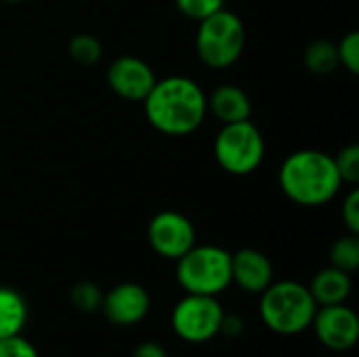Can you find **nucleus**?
<instances>
[{"instance_id":"obj_23","label":"nucleus","mask_w":359,"mask_h":357,"mask_svg":"<svg viewBox=\"0 0 359 357\" xmlns=\"http://www.w3.org/2000/svg\"><path fill=\"white\" fill-rule=\"evenodd\" d=\"M0 357H40V353L23 335H13L0 339Z\"/></svg>"},{"instance_id":"obj_12","label":"nucleus","mask_w":359,"mask_h":357,"mask_svg":"<svg viewBox=\"0 0 359 357\" xmlns=\"http://www.w3.org/2000/svg\"><path fill=\"white\" fill-rule=\"evenodd\" d=\"M273 282V265L269 257L257 248H240L231 252V284L250 295H261Z\"/></svg>"},{"instance_id":"obj_3","label":"nucleus","mask_w":359,"mask_h":357,"mask_svg":"<svg viewBox=\"0 0 359 357\" xmlns=\"http://www.w3.org/2000/svg\"><path fill=\"white\" fill-rule=\"evenodd\" d=\"M318 305L309 288L297 280H273L259 299L263 324L282 337H294L311 328Z\"/></svg>"},{"instance_id":"obj_2","label":"nucleus","mask_w":359,"mask_h":357,"mask_svg":"<svg viewBox=\"0 0 359 357\" xmlns=\"http://www.w3.org/2000/svg\"><path fill=\"white\" fill-rule=\"evenodd\" d=\"M278 183L282 194L303 208H320L332 202L343 187L334 158L320 149L288 154L280 164Z\"/></svg>"},{"instance_id":"obj_9","label":"nucleus","mask_w":359,"mask_h":357,"mask_svg":"<svg viewBox=\"0 0 359 357\" xmlns=\"http://www.w3.org/2000/svg\"><path fill=\"white\" fill-rule=\"evenodd\" d=\"M311 328L318 341L337 353L353 349L359 341V318L347 303L318 307Z\"/></svg>"},{"instance_id":"obj_5","label":"nucleus","mask_w":359,"mask_h":357,"mask_svg":"<svg viewBox=\"0 0 359 357\" xmlns=\"http://www.w3.org/2000/svg\"><path fill=\"white\" fill-rule=\"evenodd\" d=\"M175 276L185 295L219 297L231 286V252L215 244H194L177 259Z\"/></svg>"},{"instance_id":"obj_13","label":"nucleus","mask_w":359,"mask_h":357,"mask_svg":"<svg viewBox=\"0 0 359 357\" xmlns=\"http://www.w3.org/2000/svg\"><path fill=\"white\" fill-rule=\"evenodd\" d=\"M206 105L208 112L221 124L250 120L252 114L250 97L246 95V90H242L236 84H219L210 95H206Z\"/></svg>"},{"instance_id":"obj_7","label":"nucleus","mask_w":359,"mask_h":357,"mask_svg":"<svg viewBox=\"0 0 359 357\" xmlns=\"http://www.w3.org/2000/svg\"><path fill=\"white\" fill-rule=\"evenodd\" d=\"M225 309L217 297L185 295L170 314L175 335L191 345L208 343L221 332Z\"/></svg>"},{"instance_id":"obj_6","label":"nucleus","mask_w":359,"mask_h":357,"mask_svg":"<svg viewBox=\"0 0 359 357\" xmlns=\"http://www.w3.org/2000/svg\"><path fill=\"white\" fill-rule=\"evenodd\" d=\"M265 137L252 120L221 124L212 143L217 164L233 177L257 173L265 160Z\"/></svg>"},{"instance_id":"obj_14","label":"nucleus","mask_w":359,"mask_h":357,"mask_svg":"<svg viewBox=\"0 0 359 357\" xmlns=\"http://www.w3.org/2000/svg\"><path fill=\"white\" fill-rule=\"evenodd\" d=\"M307 288L318 307L347 303V299L351 297V288H353L351 274L328 265L313 276V280L309 282Z\"/></svg>"},{"instance_id":"obj_15","label":"nucleus","mask_w":359,"mask_h":357,"mask_svg":"<svg viewBox=\"0 0 359 357\" xmlns=\"http://www.w3.org/2000/svg\"><path fill=\"white\" fill-rule=\"evenodd\" d=\"M27 322L25 297L8 286H0V339L21 335Z\"/></svg>"},{"instance_id":"obj_1","label":"nucleus","mask_w":359,"mask_h":357,"mask_svg":"<svg viewBox=\"0 0 359 357\" xmlns=\"http://www.w3.org/2000/svg\"><path fill=\"white\" fill-rule=\"evenodd\" d=\"M141 103L151 128L168 137L196 133L208 114L204 88L187 76L158 78Z\"/></svg>"},{"instance_id":"obj_19","label":"nucleus","mask_w":359,"mask_h":357,"mask_svg":"<svg viewBox=\"0 0 359 357\" xmlns=\"http://www.w3.org/2000/svg\"><path fill=\"white\" fill-rule=\"evenodd\" d=\"M101 301H103V290L90 280H80L69 288V303L82 314L99 311Z\"/></svg>"},{"instance_id":"obj_8","label":"nucleus","mask_w":359,"mask_h":357,"mask_svg":"<svg viewBox=\"0 0 359 357\" xmlns=\"http://www.w3.org/2000/svg\"><path fill=\"white\" fill-rule=\"evenodd\" d=\"M147 242L158 257L177 261L196 244V227L179 210H160L147 225Z\"/></svg>"},{"instance_id":"obj_20","label":"nucleus","mask_w":359,"mask_h":357,"mask_svg":"<svg viewBox=\"0 0 359 357\" xmlns=\"http://www.w3.org/2000/svg\"><path fill=\"white\" fill-rule=\"evenodd\" d=\"M334 158V166H337V173L341 177L343 183H349V185H358L359 183V145L355 143H349L345 147L339 149Z\"/></svg>"},{"instance_id":"obj_27","label":"nucleus","mask_w":359,"mask_h":357,"mask_svg":"<svg viewBox=\"0 0 359 357\" xmlns=\"http://www.w3.org/2000/svg\"><path fill=\"white\" fill-rule=\"evenodd\" d=\"M0 2H8V4H19V2H25V0H0Z\"/></svg>"},{"instance_id":"obj_11","label":"nucleus","mask_w":359,"mask_h":357,"mask_svg":"<svg viewBox=\"0 0 359 357\" xmlns=\"http://www.w3.org/2000/svg\"><path fill=\"white\" fill-rule=\"evenodd\" d=\"M151 299L145 286L137 282H120L103 292L101 311L107 322L116 326H135L149 314Z\"/></svg>"},{"instance_id":"obj_21","label":"nucleus","mask_w":359,"mask_h":357,"mask_svg":"<svg viewBox=\"0 0 359 357\" xmlns=\"http://www.w3.org/2000/svg\"><path fill=\"white\" fill-rule=\"evenodd\" d=\"M339 65H343L349 74H359V32L351 29L337 42Z\"/></svg>"},{"instance_id":"obj_16","label":"nucleus","mask_w":359,"mask_h":357,"mask_svg":"<svg viewBox=\"0 0 359 357\" xmlns=\"http://www.w3.org/2000/svg\"><path fill=\"white\" fill-rule=\"evenodd\" d=\"M303 63L316 76H328V74L337 72L341 67L339 55H337V42L326 40V38L309 42L303 53Z\"/></svg>"},{"instance_id":"obj_10","label":"nucleus","mask_w":359,"mask_h":357,"mask_svg":"<svg viewBox=\"0 0 359 357\" xmlns=\"http://www.w3.org/2000/svg\"><path fill=\"white\" fill-rule=\"evenodd\" d=\"M107 86L114 95H118L124 101L141 103L151 86L156 84V72L147 61H143L137 55H120L116 57L105 72Z\"/></svg>"},{"instance_id":"obj_24","label":"nucleus","mask_w":359,"mask_h":357,"mask_svg":"<svg viewBox=\"0 0 359 357\" xmlns=\"http://www.w3.org/2000/svg\"><path fill=\"white\" fill-rule=\"evenodd\" d=\"M341 219H343V225L347 227V231H349V234H358L359 236V189L358 187H353V189L343 198Z\"/></svg>"},{"instance_id":"obj_17","label":"nucleus","mask_w":359,"mask_h":357,"mask_svg":"<svg viewBox=\"0 0 359 357\" xmlns=\"http://www.w3.org/2000/svg\"><path fill=\"white\" fill-rule=\"evenodd\" d=\"M67 55L72 61H76L78 65H97L103 57V44L97 36L93 34H74L67 40Z\"/></svg>"},{"instance_id":"obj_18","label":"nucleus","mask_w":359,"mask_h":357,"mask_svg":"<svg viewBox=\"0 0 359 357\" xmlns=\"http://www.w3.org/2000/svg\"><path fill=\"white\" fill-rule=\"evenodd\" d=\"M330 265L353 274L359 269V236L358 234H345L341 238L334 240V244L330 246Z\"/></svg>"},{"instance_id":"obj_22","label":"nucleus","mask_w":359,"mask_h":357,"mask_svg":"<svg viewBox=\"0 0 359 357\" xmlns=\"http://www.w3.org/2000/svg\"><path fill=\"white\" fill-rule=\"evenodd\" d=\"M179 13L191 21H202L208 15L225 8V0H175Z\"/></svg>"},{"instance_id":"obj_25","label":"nucleus","mask_w":359,"mask_h":357,"mask_svg":"<svg viewBox=\"0 0 359 357\" xmlns=\"http://www.w3.org/2000/svg\"><path fill=\"white\" fill-rule=\"evenodd\" d=\"M244 332V320L233 316V314H225L223 316V324H221V332L219 335H225V337H240Z\"/></svg>"},{"instance_id":"obj_4","label":"nucleus","mask_w":359,"mask_h":357,"mask_svg":"<svg viewBox=\"0 0 359 357\" xmlns=\"http://www.w3.org/2000/svg\"><path fill=\"white\" fill-rule=\"evenodd\" d=\"M246 46V27L238 13L221 8L198 21L196 53L210 69H227L242 57Z\"/></svg>"},{"instance_id":"obj_26","label":"nucleus","mask_w":359,"mask_h":357,"mask_svg":"<svg viewBox=\"0 0 359 357\" xmlns=\"http://www.w3.org/2000/svg\"><path fill=\"white\" fill-rule=\"evenodd\" d=\"M133 357H168L166 349L156 341H143L135 347Z\"/></svg>"}]
</instances>
